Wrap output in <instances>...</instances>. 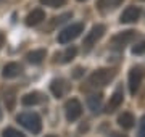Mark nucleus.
<instances>
[{"mask_svg": "<svg viewBox=\"0 0 145 137\" xmlns=\"http://www.w3.org/2000/svg\"><path fill=\"white\" fill-rule=\"evenodd\" d=\"M16 121L20 123L23 127H26L29 132L32 134H39L42 129V119L37 113H32V111H24V113H20L16 116Z\"/></svg>", "mask_w": 145, "mask_h": 137, "instance_id": "obj_1", "label": "nucleus"}, {"mask_svg": "<svg viewBox=\"0 0 145 137\" xmlns=\"http://www.w3.org/2000/svg\"><path fill=\"white\" fill-rule=\"evenodd\" d=\"M116 71L113 68H100L89 76V84L92 87H105L114 79Z\"/></svg>", "mask_w": 145, "mask_h": 137, "instance_id": "obj_2", "label": "nucleus"}, {"mask_svg": "<svg viewBox=\"0 0 145 137\" xmlns=\"http://www.w3.org/2000/svg\"><path fill=\"white\" fill-rule=\"evenodd\" d=\"M84 32V23H74L71 26L65 27L63 31L58 32V42L60 44H69L74 40L76 37H79Z\"/></svg>", "mask_w": 145, "mask_h": 137, "instance_id": "obj_3", "label": "nucleus"}, {"mask_svg": "<svg viewBox=\"0 0 145 137\" xmlns=\"http://www.w3.org/2000/svg\"><path fill=\"white\" fill-rule=\"evenodd\" d=\"M134 37H135V31H132V29L118 32L116 36H113L111 42H110V47L113 48V50H123L127 44H131L134 40Z\"/></svg>", "mask_w": 145, "mask_h": 137, "instance_id": "obj_4", "label": "nucleus"}, {"mask_svg": "<svg viewBox=\"0 0 145 137\" xmlns=\"http://www.w3.org/2000/svg\"><path fill=\"white\" fill-rule=\"evenodd\" d=\"M105 31H106V27H105L103 24H95V26L87 32V36L84 37V42H82L84 50H90V48L103 37Z\"/></svg>", "mask_w": 145, "mask_h": 137, "instance_id": "obj_5", "label": "nucleus"}, {"mask_svg": "<svg viewBox=\"0 0 145 137\" xmlns=\"http://www.w3.org/2000/svg\"><path fill=\"white\" fill-rule=\"evenodd\" d=\"M145 78V69L144 66H132L129 71V92L131 95H135L139 90L140 84Z\"/></svg>", "mask_w": 145, "mask_h": 137, "instance_id": "obj_6", "label": "nucleus"}, {"mask_svg": "<svg viewBox=\"0 0 145 137\" xmlns=\"http://www.w3.org/2000/svg\"><path fill=\"white\" fill-rule=\"evenodd\" d=\"M65 113H66V119L69 123L78 121L81 115H82V105L78 99H69L65 103Z\"/></svg>", "mask_w": 145, "mask_h": 137, "instance_id": "obj_7", "label": "nucleus"}, {"mask_svg": "<svg viewBox=\"0 0 145 137\" xmlns=\"http://www.w3.org/2000/svg\"><path fill=\"white\" fill-rule=\"evenodd\" d=\"M139 18H140V8H139V7L131 5V7H127V8L121 13L119 21L124 23V24H131V23H135Z\"/></svg>", "mask_w": 145, "mask_h": 137, "instance_id": "obj_8", "label": "nucleus"}, {"mask_svg": "<svg viewBox=\"0 0 145 137\" xmlns=\"http://www.w3.org/2000/svg\"><path fill=\"white\" fill-rule=\"evenodd\" d=\"M123 100H124V92H123V89H116L111 94V97H110V102L108 105H106V113H113V111H116L119 108V106L123 105Z\"/></svg>", "mask_w": 145, "mask_h": 137, "instance_id": "obj_9", "label": "nucleus"}, {"mask_svg": "<svg viewBox=\"0 0 145 137\" xmlns=\"http://www.w3.org/2000/svg\"><path fill=\"white\" fill-rule=\"evenodd\" d=\"M23 73V66L20 63H7L3 66V71H2V76L5 79H13L16 76H20Z\"/></svg>", "mask_w": 145, "mask_h": 137, "instance_id": "obj_10", "label": "nucleus"}, {"mask_svg": "<svg viewBox=\"0 0 145 137\" xmlns=\"http://www.w3.org/2000/svg\"><path fill=\"white\" fill-rule=\"evenodd\" d=\"M76 55H78V48L74 47V45H71V47L65 48L61 53H57L55 55V61L57 63H69Z\"/></svg>", "mask_w": 145, "mask_h": 137, "instance_id": "obj_11", "label": "nucleus"}, {"mask_svg": "<svg viewBox=\"0 0 145 137\" xmlns=\"http://www.w3.org/2000/svg\"><path fill=\"white\" fill-rule=\"evenodd\" d=\"M42 102H44V95L40 92H29V94L21 97V103L24 106H34L42 103Z\"/></svg>", "mask_w": 145, "mask_h": 137, "instance_id": "obj_12", "label": "nucleus"}, {"mask_svg": "<svg viewBox=\"0 0 145 137\" xmlns=\"http://www.w3.org/2000/svg\"><path fill=\"white\" fill-rule=\"evenodd\" d=\"M44 20H45V11L42 10V8H36V10H32L31 13L26 16V24L27 26H37V24H40Z\"/></svg>", "mask_w": 145, "mask_h": 137, "instance_id": "obj_13", "label": "nucleus"}, {"mask_svg": "<svg viewBox=\"0 0 145 137\" xmlns=\"http://www.w3.org/2000/svg\"><path fill=\"white\" fill-rule=\"evenodd\" d=\"M118 124L123 127V129H131V127H134V124H135L134 115H132L131 111H123V113L118 116Z\"/></svg>", "mask_w": 145, "mask_h": 137, "instance_id": "obj_14", "label": "nucleus"}, {"mask_svg": "<svg viewBox=\"0 0 145 137\" xmlns=\"http://www.w3.org/2000/svg\"><path fill=\"white\" fill-rule=\"evenodd\" d=\"M68 85L66 82L63 79H53L52 84H50V90H52V94L57 97V99H60V97H63L65 95V92H66Z\"/></svg>", "mask_w": 145, "mask_h": 137, "instance_id": "obj_15", "label": "nucleus"}, {"mask_svg": "<svg viewBox=\"0 0 145 137\" xmlns=\"http://www.w3.org/2000/svg\"><path fill=\"white\" fill-rule=\"evenodd\" d=\"M47 55V50H44V48H37V50H32V52H29L26 55L27 61L32 65H40L42 61H44V58H45Z\"/></svg>", "mask_w": 145, "mask_h": 137, "instance_id": "obj_16", "label": "nucleus"}, {"mask_svg": "<svg viewBox=\"0 0 145 137\" xmlns=\"http://www.w3.org/2000/svg\"><path fill=\"white\" fill-rule=\"evenodd\" d=\"M123 3V0H99L97 2V8H99L102 13H106L110 10H114L116 7H119Z\"/></svg>", "mask_w": 145, "mask_h": 137, "instance_id": "obj_17", "label": "nucleus"}, {"mask_svg": "<svg viewBox=\"0 0 145 137\" xmlns=\"http://www.w3.org/2000/svg\"><path fill=\"white\" fill-rule=\"evenodd\" d=\"M102 100H103V95L102 94H93V95H90L87 99V105H89V108L95 113V111H99L100 110V105H102Z\"/></svg>", "mask_w": 145, "mask_h": 137, "instance_id": "obj_18", "label": "nucleus"}, {"mask_svg": "<svg viewBox=\"0 0 145 137\" xmlns=\"http://www.w3.org/2000/svg\"><path fill=\"white\" fill-rule=\"evenodd\" d=\"M15 102H16L15 90L13 89L5 90V103H7V108H8V110H13V108H15Z\"/></svg>", "mask_w": 145, "mask_h": 137, "instance_id": "obj_19", "label": "nucleus"}, {"mask_svg": "<svg viewBox=\"0 0 145 137\" xmlns=\"http://www.w3.org/2000/svg\"><path fill=\"white\" fill-rule=\"evenodd\" d=\"M2 136L3 137H26L23 132H20L18 129H15V127H5V129L2 131Z\"/></svg>", "mask_w": 145, "mask_h": 137, "instance_id": "obj_20", "label": "nucleus"}, {"mask_svg": "<svg viewBox=\"0 0 145 137\" xmlns=\"http://www.w3.org/2000/svg\"><path fill=\"white\" fill-rule=\"evenodd\" d=\"M65 3H66V0H40V5L50 7V8H58V7H63Z\"/></svg>", "mask_w": 145, "mask_h": 137, "instance_id": "obj_21", "label": "nucleus"}, {"mask_svg": "<svg viewBox=\"0 0 145 137\" xmlns=\"http://www.w3.org/2000/svg\"><path fill=\"white\" fill-rule=\"evenodd\" d=\"M144 52H145V40H140L139 44H135L132 47V53L134 55H142Z\"/></svg>", "mask_w": 145, "mask_h": 137, "instance_id": "obj_22", "label": "nucleus"}, {"mask_svg": "<svg viewBox=\"0 0 145 137\" xmlns=\"http://www.w3.org/2000/svg\"><path fill=\"white\" fill-rule=\"evenodd\" d=\"M137 137H145V115L142 116V119L139 123V131H137Z\"/></svg>", "mask_w": 145, "mask_h": 137, "instance_id": "obj_23", "label": "nucleus"}, {"mask_svg": "<svg viewBox=\"0 0 145 137\" xmlns=\"http://www.w3.org/2000/svg\"><path fill=\"white\" fill-rule=\"evenodd\" d=\"M111 137H127V136L121 134V132H113V134H111Z\"/></svg>", "mask_w": 145, "mask_h": 137, "instance_id": "obj_24", "label": "nucleus"}, {"mask_svg": "<svg viewBox=\"0 0 145 137\" xmlns=\"http://www.w3.org/2000/svg\"><path fill=\"white\" fill-rule=\"evenodd\" d=\"M2 40H3V36H0V47H2Z\"/></svg>", "mask_w": 145, "mask_h": 137, "instance_id": "obj_25", "label": "nucleus"}, {"mask_svg": "<svg viewBox=\"0 0 145 137\" xmlns=\"http://www.w3.org/2000/svg\"><path fill=\"white\" fill-rule=\"evenodd\" d=\"M45 137H57V136H53V134H50V136H45Z\"/></svg>", "mask_w": 145, "mask_h": 137, "instance_id": "obj_26", "label": "nucleus"}, {"mask_svg": "<svg viewBox=\"0 0 145 137\" xmlns=\"http://www.w3.org/2000/svg\"><path fill=\"white\" fill-rule=\"evenodd\" d=\"M0 119H2V110H0Z\"/></svg>", "mask_w": 145, "mask_h": 137, "instance_id": "obj_27", "label": "nucleus"}, {"mask_svg": "<svg viewBox=\"0 0 145 137\" xmlns=\"http://www.w3.org/2000/svg\"><path fill=\"white\" fill-rule=\"evenodd\" d=\"M78 2H86V0H78Z\"/></svg>", "mask_w": 145, "mask_h": 137, "instance_id": "obj_28", "label": "nucleus"}]
</instances>
